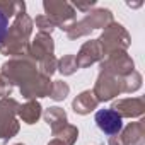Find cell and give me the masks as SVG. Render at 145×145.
I'll list each match as a JSON object with an SVG mask.
<instances>
[{
	"label": "cell",
	"instance_id": "6da1fadb",
	"mask_svg": "<svg viewBox=\"0 0 145 145\" xmlns=\"http://www.w3.org/2000/svg\"><path fill=\"white\" fill-rule=\"evenodd\" d=\"M97 128L104 135H116L123 130V118L114 109H99L94 116Z\"/></svg>",
	"mask_w": 145,
	"mask_h": 145
},
{
	"label": "cell",
	"instance_id": "7a4b0ae2",
	"mask_svg": "<svg viewBox=\"0 0 145 145\" xmlns=\"http://www.w3.org/2000/svg\"><path fill=\"white\" fill-rule=\"evenodd\" d=\"M7 29H9V19L2 10H0V43H2V39L5 38Z\"/></svg>",
	"mask_w": 145,
	"mask_h": 145
}]
</instances>
